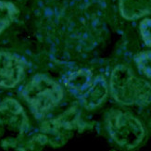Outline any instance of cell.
Here are the masks:
<instances>
[{"mask_svg":"<svg viewBox=\"0 0 151 151\" xmlns=\"http://www.w3.org/2000/svg\"><path fill=\"white\" fill-rule=\"evenodd\" d=\"M109 92L115 101L125 106L145 107L151 104V84L137 77L125 65H118L113 69Z\"/></svg>","mask_w":151,"mask_h":151,"instance_id":"6da1fadb","label":"cell"},{"mask_svg":"<svg viewBox=\"0 0 151 151\" xmlns=\"http://www.w3.org/2000/svg\"><path fill=\"white\" fill-rule=\"evenodd\" d=\"M22 95L32 113L40 120L62 100L63 89L51 78L36 74L23 87Z\"/></svg>","mask_w":151,"mask_h":151,"instance_id":"7a4b0ae2","label":"cell"},{"mask_svg":"<svg viewBox=\"0 0 151 151\" xmlns=\"http://www.w3.org/2000/svg\"><path fill=\"white\" fill-rule=\"evenodd\" d=\"M106 123L111 139L123 148L133 149L138 147L146 134L142 122L122 110H110L107 114Z\"/></svg>","mask_w":151,"mask_h":151,"instance_id":"3957f363","label":"cell"},{"mask_svg":"<svg viewBox=\"0 0 151 151\" xmlns=\"http://www.w3.org/2000/svg\"><path fill=\"white\" fill-rule=\"evenodd\" d=\"M29 128V121L23 108L13 98H6L0 104V143L5 148L17 147Z\"/></svg>","mask_w":151,"mask_h":151,"instance_id":"277c9868","label":"cell"},{"mask_svg":"<svg viewBox=\"0 0 151 151\" xmlns=\"http://www.w3.org/2000/svg\"><path fill=\"white\" fill-rule=\"evenodd\" d=\"M25 61L9 52H0V87L13 88L25 74Z\"/></svg>","mask_w":151,"mask_h":151,"instance_id":"5b68a950","label":"cell"},{"mask_svg":"<svg viewBox=\"0 0 151 151\" xmlns=\"http://www.w3.org/2000/svg\"><path fill=\"white\" fill-rule=\"evenodd\" d=\"M79 112L76 109H70L56 119L44 122L41 126V131L45 134L51 135L52 139L50 140H55L57 145V139L58 141L64 140L68 134L67 132H71L79 128Z\"/></svg>","mask_w":151,"mask_h":151,"instance_id":"8992f818","label":"cell"},{"mask_svg":"<svg viewBox=\"0 0 151 151\" xmlns=\"http://www.w3.org/2000/svg\"><path fill=\"white\" fill-rule=\"evenodd\" d=\"M109 93V85L103 76L96 77L88 89L79 97L83 106L86 109L98 107L106 99Z\"/></svg>","mask_w":151,"mask_h":151,"instance_id":"52a82bcc","label":"cell"},{"mask_svg":"<svg viewBox=\"0 0 151 151\" xmlns=\"http://www.w3.org/2000/svg\"><path fill=\"white\" fill-rule=\"evenodd\" d=\"M93 80V73L88 69H80L63 77L65 87L78 97H80L88 89Z\"/></svg>","mask_w":151,"mask_h":151,"instance_id":"ba28073f","label":"cell"},{"mask_svg":"<svg viewBox=\"0 0 151 151\" xmlns=\"http://www.w3.org/2000/svg\"><path fill=\"white\" fill-rule=\"evenodd\" d=\"M120 10L127 19H136L151 14V0H120Z\"/></svg>","mask_w":151,"mask_h":151,"instance_id":"9c48e42d","label":"cell"},{"mask_svg":"<svg viewBox=\"0 0 151 151\" xmlns=\"http://www.w3.org/2000/svg\"><path fill=\"white\" fill-rule=\"evenodd\" d=\"M18 12V9L14 4L0 1V34L12 23Z\"/></svg>","mask_w":151,"mask_h":151,"instance_id":"30bf717a","label":"cell"},{"mask_svg":"<svg viewBox=\"0 0 151 151\" xmlns=\"http://www.w3.org/2000/svg\"><path fill=\"white\" fill-rule=\"evenodd\" d=\"M134 62L139 73L151 80V50L138 53L134 57Z\"/></svg>","mask_w":151,"mask_h":151,"instance_id":"8fae6325","label":"cell"},{"mask_svg":"<svg viewBox=\"0 0 151 151\" xmlns=\"http://www.w3.org/2000/svg\"><path fill=\"white\" fill-rule=\"evenodd\" d=\"M140 35L146 45L151 47V19H145L139 25Z\"/></svg>","mask_w":151,"mask_h":151,"instance_id":"7c38bea8","label":"cell"}]
</instances>
